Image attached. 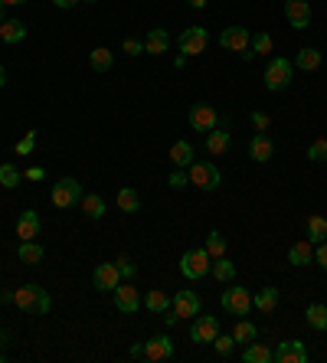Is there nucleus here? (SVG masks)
<instances>
[{"label": "nucleus", "instance_id": "nucleus-1", "mask_svg": "<svg viewBox=\"0 0 327 363\" xmlns=\"http://www.w3.org/2000/svg\"><path fill=\"white\" fill-rule=\"evenodd\" d=\"M0 301L16 304L23 314H49V308H53L49 291L40 285H20V288H14V291H0Z\"/></svg>", "mask_w": 327, "mask_h": 363}, {"label": "nucleus", "instance_id": "nucleus-2", "mask_svg": "<svg viewBox=\"0 0 327 363\" xmlns=\"http://www.w3.org/2000/svg\"><path fill=\"white\" fill-rule=\"evenodd\" d=\"M262 79H265L268 92H285L291 85V79H295V66H291V59H285V56H275V59H268Z\"/></svg>", "mask_w": 327, "mask_h": 363}, {"label": "nucleus", "instance_id": "nucleus-3", "mask_svg": "<svg viewBox=\"0 0 327 363\" xmlns=\"http://www.w3.org/2000/svg\"><path fill=\"white\" fill-rule=\"evenodd\" d=\"M187 174H190V183H194L196 190H203V193H213L223 183V174H220V167L213 164V161H194V164L187 167Z\"/></svg>", "mask_w": 327, "mask_h": 363}, {"label": "nucleus", "instance_id": "nucleus-4", "mask_svg": "<svg viewBox=\"0 0 327 363\" xmlns=\"http://www.w3.org/2000/svg\"><path fill=\"white\" fill-rule=\"evenodd\" d=\"M209 265H213V258H209L207 249H187V252L180 256V275H183L187 282L207 278V275H209Z\"/></svg>", "mask_w": 327, "mask_h": 363}, {"label": "nucleus", "instance_id": "nucleus-5", "mask_svg": "<svg viewBox=\"0 0 327 363\" xmlns=\"http://www.w3.org/2000/svg\"><path fill=\"white\" fill-rule=\"evenodd\" d=\"M49 200H53V206H60V210L79 206V203H82V183L75 180V177H60V180L53 183V190H49Z\"/></svg>", "mask_w": 327, "mask_h": 363}, {"label": "nucleus", "instance_id": "nucleus-6", "mask_svg": "<svg viewBox=\"0 0 327 363\" xmlns=\"http://www.w3.org/2000/svg\"><path fill=\"white\" fill-rule=\"evenodd\" d=\"M207 43H209L207 27H187V30L177 36V46L183 56H200V53L207 49Z\"/></svg>", "mask_w": 327, "mask_h": 363}, {"label": "nucleus", "instance_id": "nucleus-7", "mask_svg": "<svg viewBox=\"0 0 327 363\" xmlns=\"http://www.w3.org/2000/svg\"><path fill=\"white\" fill-rule=\"evenodd\" d=\"M170 308L177 311L180 321H190V318L200 314V295H196L194 288H180L177 295L170 298Z\"/></svg>", "mask_w": 327, "mask_h": 363}, {"label": "nucleus", "instance_id": "nucleus-8", "mask_svg": "<svg viewBox=\"0 0 327 363\" xmlns=\"http://www.w3.org/2000/svg\"><path fill=\"white\" fill-rule=\"evenodd\" d=\"M220 301H223V308L229 314H249V311H252V295H249V288H239V285L226 288Z\"/></svg>", "mask_w": 327, "mask_h": 363}, {"label": "nucleus", "instance_id": "nucleus-9", "mask_svg": "<svg viewBox=\"0 0 327 363\" xmlns=\"http://www.w3.org/2000/svg\"><path fill=\"white\" fill-rule=\"evenodd\" d=\"M112 298H115V308H118L121 314H138V308L144 304V298L138 295V288L131 282H121L115 291H112Z\"/></svg>", "mask_w": 327, "mask_h": 363}, {"label": "nucleus", "instance_id": "nucleus-10", "mask_svg": "<svg viewBox=\"0 0 327 363\" xmlns=\"http://www.w3.org/2000/svg\"><path fill=\"white\" fill-rule=\"evenodd\" d=\"M216 334H220V321L213 314H196L194 324H190V340L194 344H213Z\"/></svg>", "mask_w": 327, "mask_h": 363}, {"label": "nucleus", "instance_id": "nucleus-11", "mask_svg": "<svg viewBox=\"0 0 327 363\" xmlns=\"http://www.w3.org/2000/svg\"><path fill=\"white\" fill-rule=\"evenodd\" d=\"M121 282H125V278H121L115 262H102V265H95V272H92V285H95V291H115Z\"/></svg>", "mask_w": 327, "mask_h": 363}, {"label": "nucleus", "instance_id": "nucleus-12", "mask_svg": "<svg viewBox=\"0 0 327 363\" xmlns=\"http://www.w3.org/2000/svg\"><path fill=\"white\" fill-rule=\"evenodd\" d=\"M275 363H308V350L301 340H278V347H272Z\"/></svg>", "mask_w": 327, "mask_h": 363}, {"label": "nucleus", "instance_id": "nucleus-13", "mask_svg": "<svg viewBox=\"0 0 327 363\" xmlns=\"http://www.w3.org/2000/svg\"><path fill=\"white\" fill-rule=\"evenodd\" d=\"M216 124H220V115H216L213 105L196 102V105L190 108V128H194V131H203V135H207V131H213Z\"/></svg>", "mask_w": 327, "mask_h": 363}, {"label": "nucleus", "instance_id": "nucleus-14", "mask_svg": "<svg viewBox=\"0 0 327 363\" xmlns=\"http://www.w3.org/2000/svg\"><path fill=\"white\" fill-rule=\"evenodd\" d=\"M170 357H174V340L167 334H157V337L144 340V360L161 363V360H170Z\"/></svg>", "mask_w": 327, "mask_h": 363}, {"label": "nucleus", "instance_id": "nucleus-15", "mask_svg": "<svg viewBox=\"0 0 327 363\" xmlns=\"http://www.w3.org/2000/svg\"><path fill=\"white\" fill-rule=\"evenodd\" d=\"M285 16L295 30H308L311 23V3L308 0H285Z\"/></svg>", "mask_w": 327, "mask_h": 363}, {"label": "nucleus", "instance_id": "nucleus-16", "mask_svg": "<svg viewBox=\"0 0 327 363\" xmlns=\"http://www.w3.org/2000/svg\"><path fill=\"white\" fill-rule=\"evenodd\" d=\"M252 43V33L246 30V27H226L220 33V46L223 49H233V53H242V49H249Z\"/></svg>", "mask_w": 327, "mask_h": 363}, {"label": "nucleus", "instance_id": "nucleus-17", "mask_svg": "<svg viewBox=\"0 0 327 363\" xmlns=\"http://www.w3.org/2000/svg\"><path fill=\"white\" fill-rule=\"evenodd\" d=\"M272 154H275V144H272V137L265 131H255L249 137V157H252L255 164H268L272 161Z\"/></svg>", "mask_w": 327, "mask_h": 363}, {"label": "nucleus", "instance_id": "nucleus-18", "mask_svg": "<svg viewBox=\"0 0 327 363\" xmlns=\"http://www.w3.org/2000/svg\"><path fill=\"white\" fill-rule=\"evenodd\" d=\"M167 49H170V33L164 27H151L148 36H144V53L148 56H164Z\"/></svg>", "mask_w": 327, "mask_h": 363}, {"label": "nucleus", "instance_id": "nucleus-19", "mask_svg": "<svg viewBox=\"0 0 327 363\" xmlns=\"http://www.w3.org/2000/svg\"><path fill=\"white\" fill-rule=\"evenodd\" d=\"M40 213L36 210H23L20 213V219H16V236H20V242H27V239H36L40 236Z\"/></svg>", "mask_w": 327, "mask_h": 363}, {"label": "nucleus", "instance_id": "nucleus-20", "mask_svg": "<svg viewBox=\"0 0 327 363\" xmlns=\"http://www.w3.org/2000/svg\"><path fill=\"white\" fill-rule=\"evenodd\" d=\"M194 161H196V151H194V144H190V141H174V144H170V164H174V167L187 170Z\"/></svg>", "mask_w": 327, "mask_h": 363}, {"label": "nucleus", "instance_id": "nucleus-21", "mask_svg": "<svg viewBox=\"0 0 327 363\" xmlns=\"http://www.w3.org/2000/svg\"><path fill=\"white\" fill-rule=\"evenodd\" d=\"M252 308H259L262 314H275V308H278V288L275 285L259 288V295H252Z\"/></svg>", "mask_w": 327, "mask_h": 363}, {"label": "nucleus", "instance_id": "nucleus-22", "mask_svg": "<svg viewBox=\"0 0 327 363\" xmlns=\"http://www.w3.org/2000/svg\"><path fill=\"white\" fill-rule=\"evenodd\" d=\"M288 262L298 265V269H301V265H311V262H314V242L311 239L295 242V245L288 249Z\"/></svg>", "mask_w": 327, "mask_h": 363}, {"label": "nucleus", "instance_id": "nucleus-23", "mask_svg": "<svg viewBox=\"0 0 327 363\" xmlns=\"http://www.w3.org/2000/svg\"><path fill=\"white\" fill-rule=\"evenodd\" d=\"M27 40V23L23 20H3L0 23V43H23Z\"/></svg>", "mask_w": 327, "mask_h": 363}, {"label": "nucleus", "instance_id": "nucleus-24", "mask_svg": "<svg viewBox=\"0 0 327 363\" xmlns=\"http://www.w3.org/2000/svg\"><path fill=\"white\" fill-rule=\"evenodd\" d=\"M229 148H233V135H229V131H216V128L207 131V151L213 154V157H223Z\"/></svg>", "mask_w": 327, "mask_h": 363}, {"label": "nucleus", "instance_id": "nucleus-25", "mask_svg": "<svg viewBox=\"0 0 327 363\" xmlns=\"http://www.w3.org/2000/svg\"><path fill=\"white\" fill-rule=\"evenodd\" d=\"M43 256H46V249L36 239L20 242V249H16V258H20L23 265H40V262H43Z\"/></svg>", "mask_w": 327, "mask_h": 363}, {"label": "nucleus", "instance_id": "nucleus-26", "mask_svg": "<svg viewBox=\"0 0 327 363\" xmlns=\"http://www.w3.org/2000/svg\"><path fill=\"white\" fill-rule=\"evenodd\" d=\"M295 69H301V72H314V69H321V49L304 46L301 53H295Z\"/></svg>", "mask_w": 327, "mask_h": 363}, {"label": "nucleus", "instance_id": "nucleus-27", "mask_svg": "<svg viewBox=\"0 0 327 363\" xmlns=\"http://www.w3.org/2000/svg\"><path fill=\"white\" fill-rule=\"evenodd\" d=\"M209 275L216 278V282H223V285H233L236 282V265L229 262V258H213V265H209Z\"/></svg>", "mask_w": 327, "mask_h": 363}, {"label": "nucleus", "instance_id": "nucleus-28", "mask_svg": "<svg viewBox=\"0 0 327 363\" xmlns=\"http://www.w3.org/2000/svg\"><path fill=\"white\" fill-rule=\"evenodd\" d=\"M242 363H272V347H268V344H259V340L246 344V350H242Z\"/></svg>", "mask_w": 327, "mask_h": 363}, {"label": "nucleus", "instance_id": "nucleus-29", "mask_svg": "<svg viewBox=\"0 0 327 363\" xmlns=\"http://www.w3.org/2000/svg\"><path fill=\"white\" fill-rule=\"evenodd\" d=\"M89 66L95 69V72H108V69L115 66V53L105 49V46H95V49L89 53Z\"/></svg>", "mask_w": 327, "mask_h": 363}, {"label": "nucleus", "instance_id": "nucleus-30", "mask_svg": "<svg viewBox=\"0 0 327 363\" xmlns=\"http://www.w3.org/2000/svg\"><path fill=\"white\" fill-rule=\"evenodd\" d=\"M144 308H148L151 314H164L170 308V295L161 291V288H151L148 295H144Z\"/></svg>", "mask_w": 327, "mask_h": 363}, {"label": "nucleus", "instance_id": "nucleus-31", "mask_svg": "<svg viewBox=\"0 0 327 363\" xmlns=\"http://www.w3.org/2000/svg\"><path fill=\"white\" fill-rule=\"evenodd\" d=\"M304 321H308V327L311 331H327V304H308V311H304Z\"/></svg>", "mask_w": 327, "mask_h": 363}, {"label": "nucleus", "instance_id": "nucleus-32", "mask_svg": "<svg viewBox=\"0 0 327 363\" xmlns=\"http://www.w3.org/2000/svg\"><path fill=\"white\" fill-rule=\"evenodd\" d=\"M115 203H118L121 213H138V210H141V197H138V190H134V187H121L118 197H115Z\"/></svg>", "mask_w": 327, "mask_h": 363}, {"label": "nucleus", "instance_id": "nucleus-33", "mask_svg": "<svg viewBox=\"0 0 327 363\" xmlns=\"http://www.w3.org/2000/svg\"><path fill=\"white\" fill-rule=\"evenodd\" d=\"M79 206L86 210L89 219H102L105 210H108V206H105V200L99 197V193H82V203H79Z\"/></svg>", "mask_w": 327, "mask_h": 363}, {"label": "nucleus", "instance_id": "nucleus-34", "mask_svg": "<svg viewBox=\"0 0 327 363\" xmlns=\"http://www.w3.org/2000/svg\"><path fill=\"white\" fill-rule=\"evenodd\" d=\"M233 337H236V344H252L255 337H259V327H255L252 321H236V327H233Z\"/></svg>", "mask_w": 327, "mask_h": 363}, {"label": "nucleus", "instance_id": "nucleus-35", "mask_svg": "<svg viewBox=\"0 0 327 363\" xmlns=\"http://www.w3.org/2000/svg\"><path fill=\"white\" fill-rule=\"evenodd\" d=\"M304 226H308V239H311L314 245L327 239V219H324V216H308V223H304Z\"/></svg>", "mask_w": 327, "mask_h": 363}, {"label": "nucleus", "instance_id": "nucleus-36", "mask_svg": "<svg viewBox=\"0 0 327 363\" xmlns=\"http://www.w3.org/2000/svg\"><path fill=\"white\" fill-rule=\"evenodd\" d=\"M203 249L209 252V258H223L226 256V236L220 232V229H213V232L207 236V245H203Z\"/></svg>", "mask_w": 327, "mask_h": 363}, {"label": "nucleus", "instance_id": "nucleus-37", "mask_svg": "<svg viewBox=\"0 0 327 363\" xmlns=\"http://www.w3.org/2000/svg\"><path fill=\"white\" fill-rule=\"evenodd\" d=\"M20 180H23V174H20L14 164H3V167H0V187L14 190V187H20Z\"/></svg>", "mask_w": 327, "mask_h": 363}, {"label": "nucleus", "instance_id": "nucleus-38", "mask_svg": "<svg viewBox=\"0 0 327 363\" xmlns=\"http://www.w3.org/2000/svg\"><path fill=\"white\" fill-rule=\"evenodd\" d=\"M216 357H223V360H229L233 357V347H236V337L233 334H216Z\"/></svg>", "mask_w": 327, "mask_h": 363}, {"label": "nucleus", "instance_id": "nucleus-39", "mask_svg": "<svg viewBox=\"0 0 327 363\" xmlns=\"http://www.w3.org/2000/svg\"><path fill=\"white\" fill-rule=\"evenodd\" d=\"M308 161H314V164H324V161H327V137L311 141V148H308Z\"/></svg>", "mask_w": 327, "mask_h": 363}, {"label": "nucleus", "instance_id": "nucleus-40", "mask_svg": "<svg viewBox=\"0 0 327 363\" xmlns=\"http://www.w3.org/2000/svg\"><path fill=\"white\" fill-rule=\"evenodd\" d=\"M249 49H252L255 56H259V53H272V36H268V33H252Z\"/></svg>", "mask_w": 327, "mask_h": 363}, {"label": "nucleus", "instance_id": "nucleus-41", "mask_svg": "<svg viewBox=\"0 0 327 363\" xmlns=\"http://www.w3.org/2000/svg\"><path fill=\"white\" fill-rule=\"evenodd\" d=\"M167 187H174V190L190 187V174H187V170H180V167H174V170H170V177H167Z\"/></svg>", "mask_w": 327, "mask_h": 363}, {"label": "nucleus", "instance_id": "nucleus-42", "mask_svg": "<svg viewBox=\"0 0 327 363\" xmlns=\"http://www.w3.org/2000/svg\"><path fill=\"white\" fill-rule=\"evenodd\" d=\"M33 148H36V131H27V135L16 141V148L14 151L20 154V157H27V154H33Z\"/></svg>", "mask_w": 327, "mask_h": 363}, {"label": "nucleus", "instance_id": "nucleus-43", "mask_svg": "<svg viewBox=\"0 0 327 363\" xmlns=\"http://www.w3.org/2000/svg\"><path fill=\"white\" fill-rule=\"evenodd\" d=\"M115 265H118V272H121V278L125 282H131L134 275H138V269H134V262L128 256H121V258H115Z\"/></svg>", "mask_w": 327, "mask_h": 363}, {"label": "nucleus", "instance_id": "nucleus-44", "mask_svg": "<svg viewBox=\"0 0 327 363\" xmlns=\"http://www.w3.org/2000/svg\"><path fill=\"white\" fill-rule=\"evenodd\" d=\"M121 49H125L128 56H141V53H144V40H134V36H128V40L121 43Z\"/></svg>", "mask_w": 327, "mask_h": 363}, {"label": "nucleus", "instance_id": "nucleus-45", "mask_svg": "<svg viewBox=\"0 0 327 363\" xmlns=\"http://www.w3.org/2000/svg\"><path fill=\"white\" fill-rule=\"evenodd\" d=\"M249 118H252V128H255V131H268V128H272V118H268L265 111H252Z\"/></svg>", "mask_w": 327, "mask_h": 363}, {"label": "nucleus", "instance_id": "nucleus-46", "mask_svg": "<svg viewBox=\"0 0 327 363\" xmlns=\"http://www.w3.org/2000/svg\"><path fill=\"white\" fill-rule=\"evenodd\" d=\"M314 262H317V265H321V269L327 272V239L317 242V249H314Z\"/></svg>", "mask_w": 327, "mask_h": 363}, {"label": "nucleus", "instance_id": "nucleus-47", "mask_svg": "<svg viewBox=\"0 0 327 363\" xmlns=\"http://www.w3.org/2000/svg\"><path fill=\"white\" fill-rule=\"evenodd\" d=\"M23 177H27V180H43V177H46V170H43V167H30V170H27Z\"/></svg>", "mask_w": 327, "mask_h": 363}, {"label": "nucleus", "instance_id": "nucleus-48", "mask_svg": "<svg viewBox=\"0 0 327 363\" xmlns=\"http://www.w3.org/2000/svg\"><path fill=\"white\" fill-rule=\"evenodd\" d=\"M177 311H174V308H167V311H164V324H167V327H174V324H177Z\"/></svg>", "mask_w": 327, "mask_h": 363}, {"label": "nucleus", "instance_id": "nucleus-49", "mask_svg": "<svg viewBox=\"0 0 327 363\" xmlns=\"http://www.w3.org/2000/svg\"><path fill=\"white\" fill-rule=\"evenodd\" d=\"M53 3H56L60 10H73V7H75V3H79V0H53Z\"/></svg>", "mask_w": 327, "mask_h": 363}, {"label": "nucleus", "instance_id": "nucleus-50", "mask_svg": "<svg viewBox=\"0 0 327 363\" xmlns=\"http://www.w3.org/2000/svg\"><path fill=\"white\" fill-rule=\"evenodd\" d=\"M131 357H134V360H144V344H134V347H131Z\"/></svg>", "mask_w": 327, "mask_h": 363}, {"label": "nucleus", "instance_id": "nucleus-51", "mask_svg": "<svg viewBox=\"0 0 327 363\" xmlns=\"http://www.w3.org/2000/svg\"><path fill=\"white\" fill-rule=\"evenodd\" d=\"M187 3H190V7H194V10H203V7H207L209 0H187Z\"/></svg>", "mask_w": 327, "mask_h": 363}, {"label": "nucleus", "instance_id": "nucleus-52", "mask_svg": "<svg viewBox=\"0 0 327 363\" xmlns=\"http://www.w3.org/2000/svg\"><path fill=\"white\" fill-rule=\"evenodd\" d=\"M3 85H7V66L0 62V89H3Z\"/></svg>", "mask_w": 327, "mask_h": 363}, {"label": "nucleus", "instance_id": "nucleus-53", "mask_svg": "<svg viewBox=\"0 0 327 363\" xmlns=\"http://www.w3.org/2000/svg\"><path fill=\"white\" fill-rule=\"evenodd\" d=\"M3 20H7V3L0 0V23H3Z\"/></svg>", "mask_w": 327, "mask_h": 363}, {"label": "nucleus", "instance_id": "nucleus-54", "mask_svg": "<svg viewBox=\"0 0 327 363\" xmlns=\"http://www.w3.org/2000/svg\"><path fill=\"white\" fill-rule=\"evenodd\" d=\"M3 3H7V7H23L27 0H3Z\"/></svg>", "mask_w": 327, "mask_h": 363}, {"label": "nucleus", "instance_id": "nucleus-55", "mask_svg": "<svg viewBox=\"0 0 327 363\" xmlns=\"http://www.w3.org/2000/svg\"><path fill=\"white\" fill-rule=\"evenodd\" d=\"M7 340H10V337H7V331L0 327V344H7Z\"/></svg>", "mask_w": 327, "mask_h": 363}, {"label": "nucleus", "instance_id": "nucleus-56", "mask_svg": "<svg viewBox=\"0 0 327 363\" xmlns=\"http://www.w3.org/2000/svg\"><path fill=\"white\" fill-rule=\"evenodd\" d=\"M0 363H3V353H0Z\"/></svg>", "mask_w": 327, "mask_h": 363}, {"label": "nucleus", "instance_id": "nucleus-57", "mask_svg": "<svg viewBox=\"0 0 327 363\" xmlns=\"http://www.w3.org/2000/svg\"><path fill=\"white\" fill-rule=\"evenodd\" d=\"M86 3H95V0H86Z\"/></svg>", "mask_w": 327, "mask_h": 363}]
</instances>
